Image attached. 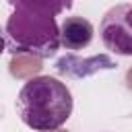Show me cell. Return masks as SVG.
<instances>
[{"label":"cell","mask_w":132,"mask_h":132,"mask_svg":"<svg viewBox=\"0 0 132 132\" xmlns=\"http://www.w3.org/2000/svg\"><path fill=\"white\" fill-rule=\"evenodd\" d=\"M12 12L6 21V35L12 54L52 58L60 50L58 14L72 6V0H8Z\"/></svg>","instance_id":"cell-1"},{"label":"cell","mask_w":132,"mask_h":132,"mask_svg":"<svg viewBox=\"0 0 132 132\" xmlns=\"http://www.w3.org/2000/svg\"><path fill=\"white\" fill-rule=\"evenodd\" d=\"M70 89L54 76L29 78L16 97V113L25 126L37 132H54L72 113Z\"/></svg>","instance_id":"cell-2"},{"label":"cell","mask_w":132,"mask_h":132,"mask_svg":"<svg viewBox=\"0 0 132 132\" xmlns=\"http://www.w3.org/2000/svg\"><path fill=\"white\" fill-rule=\"evenodd\" d=\"M105 50L118 56H132V2L111 6L99 25Z\"/></svg>","instance_id":"cell-3"},{"label":"cell","mask_w":132,"mask_h":132,"mask_svg":"<svg viewBox=\"0 0 132 132\" xmlns=\"http://www.w3.org/2000/svg\"><path fill=\"white\" fill-rule=\"evenodd\" d=\"M116 62L107 54H97L91 58H78L74 54H66L56 62V70L70 78H85L99 70H113Z\"/></svg>","instance_id":"cell-4"},{"label":"cell","mask_w":132,"mask_h":132,"mask_svg":"<svg viewBox=\"0 0 132 132\" xmlns=\"http://www.w3.org/2000/svg\"><path fill=\"white\" fill-rule=\"evenodd\" d=\"M93 35H95V27L85 16L74 14V16H66L60 23V43L66 50L78 52V50L89 47L93 41Z\"/></svg>","instance_id":"cell-5"},{"label":"cell","mask_w":132,"mask_h":132,"mask_svg":"<svg viewBox=\"0 0 132 132\" xmlns=\"http://www.w3.org/2000/svg\"><path fill=\"white\" fill-rule=\"evenodd\" d=\"M4 50H6V37H4V29L0 27V56H2Z\"/></svg>","instance_id":"cell-6"}]
</instances>
